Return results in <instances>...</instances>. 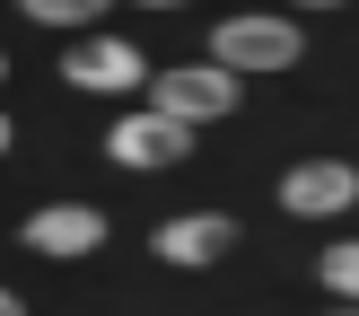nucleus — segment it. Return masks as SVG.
<instances>
[{
    "mask_svg": "<svg viewBox=\"0 0 359 316\" xmlns=\"http://www.w3.org/2000/svg\"><path fill=\"white\" fill-rule=\"evenodd\" d=\"M193 150V123H175V114H123L114 132H105V158L114 167H175V158Z\"/></svg>",
    "mask_w": 359,
    "mask_h": 316,
    "instance_id": "20e7f679",
    "label": "nucleus"
},
{
    "mask_svg": "<svg viewBox=\"0 0 359 316\" xmlns=\"http://www.w3.org/2000/svg\"><path fill=\"white\" fill-rule=\"evenodd\" d=\"M316 272H325V290H333V298H359V237L325 246V263H316Z\"/></svg>",
    "mask_w": 359,
    "mask_h": 316,
    "instance_id": "6e6552de",
    "label": "nucleus"
},
{
    "mask_svg": "<svg viewBox=\"0 0 359 316\" xmlns=\"http://www.w3.org/2000/svg\"><path fill=\"white\" fill-rule=\"evenodd\" d=\"M27 246L35 255H97L105 246V211L97 202H44L27 220Z\"/></svg>",
    "mask_w": 359,
    "mask_h": 316,
    "instance_id": "423d86ee",
    "label": "nucleus"
},
{
    "mask_svg": "<svg viewBox=\"0 0 359 316\" xmlns=\"http://www.w3.org/2000/svg\"><path fill=\"white\" fill-rule=\"evenodd\" d=\"M298 53H307V35L290 18H219V35H210L219 70H290Z\"/></svg>",
    "mask_w": 359,
    "mask_h": 316,
    "instance_id": "f257e3e1",
    "label": "nucleus"
},
{
    "mask_svg": "<svg viewBox=\"0 0 359 316\" xmlns=\"http://www.w3.org/2000/svg\"><path fill=\"white\" fill-rule=\"evenodd\" d=\"M62 88L114 97V88H149V70H140V53H132V44H114V35H79V44L62 53Z\"/></svg>",
    "mask_w": 359,
    "mask_h": 316,
    "instance_id": "7ed1b4c3",
    "label": "nucleus"
},
{
    "mask_svg": "<svg viewBox=\"0 0 359 316\" xmlns=\"http://www.w3.org/2000/svg\"><path fill=\"white\" fill-rule=\"evenodd\" d=\"M149 9H175V0H149Z\"/></svg>",
    "mask_w": 359,
    "mask_h": 316,
    "instance_id": "4468645a",
    "label": "nucleus"
},
{
    "mask_svg": "<svg viewBox=\"0 0 359 316\" xmlns=\"http://www.w3.org/2000/svg\"><path fill=\"white\" fill-rule=\"evenodd\" d=\"M333 316H359V298H351V308H333Z\"/></svg>",
    "mask_w": 359,
    "mask_h": 316,
    "instance_id": "ddd939ff",
    "label": "nucleus"
},
{
    "mask_svg": "<svg viewBox=\"0 0 359 316\" xmlns=\"http://www.w3.org/2000/svg\"><path fill=\"white\" fill-rule=\"evenodd\" d=\"M290 9H342V0H290Z\"/></svg>",
    "mask_w": 359,
    "mask_h": 316,
    "instance_id": "9b49d317",
    "label": "nucleus"
},
{
    "mask_svg": "<svg viewBox=\"0 0 359 316\" xmlns=\"http://www.w3.org/2000/svg\"><path fill=\"white\" fill-rule=\"evenodd\" d=\"M0 158H9V114H0Z\"/></svg>",
    "mask_w": 359,
    "mask_h": 316,
    "instance_id": "f8f14e48",
    "label": "nucleus"
},
{
    "mask_svg": "<svg viewBox=\"0 0 359 316\" xmlns=\"http://www.w3.org/2000/svg\"><path fill=\"white\" fill-rule=\"evenodd\" d=\"M0 316H27V298H18V290H0Z\"/></svg>",
    "mask_w": 359,
    "mask_h": 316,
    "instance_id": "9d476101",
    "label": "nucleus"
},
{
    "mask_svg": "<svg viewBox=\"0 0 359 316\" xmlns=\"http://www.w3.org/2000/svg\"><path fill=\"white\" fill-rule=\"evenodd\" d=\"M149 105H158V114H175V123H219L228 105H237V70H219V62L158 70V79H149Z\"/></svg>",
    "mask_w": 359,
    "mask_h": 316,
    "instance_id": "f03ea898",
    "label": "nucleus"
},
{
    "mask_svg": "<svg viewBox=\"0 0 359 316\" xmlns=\"http://www.w3.org/2000/svg\"><path fill=\"white\" fill-rule=\"evenodd\" d=\"M149 246H158L167 263H219L228 246H237V220H228V211H184V220L149 228Z\"/></svg>",
    "mask_w": 359,
    "mask_h": 316,
    "instance_id": "0eeeda50",
    "label": "nucleus"
},
{
    "mask_svg": "<svg viewBox=\"0 0 359 316\" xmlns=\"http://www.w3.org/2000/svg\"><path fill=\"white\" fill-rule=\"evenodd\" d=\"M351 202H359V167L351 158H307V167L280 176V211H298V220H333Z\"/></svg>",
    "mask_w": 359,
    "mask_h": 316,
    "instance_id": "39448f33",
    "label": "nucleus"
},
{
    "mask_svg": "<svg viewBox=\"0 0 359 316\" xmlns=\"http://www.w3.org/2000/svg\"><path fill=\"white\" fill-rule=\"evenodd\" d=\"M18 18H35V27H79V18H105V0H18Z\"/></svg>",
    "mask_w": 359,
    "mask_h": 316,
    "instance_id": "1a4fd4ad",
    "label": "nucleus"
}]
</instances>
